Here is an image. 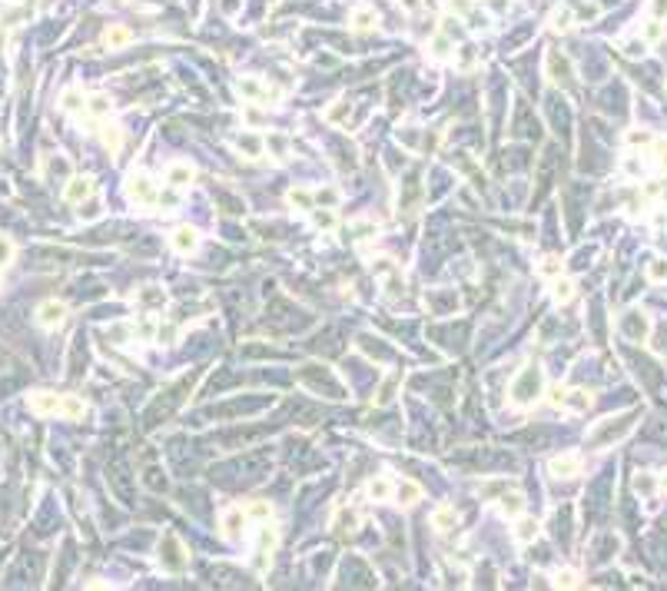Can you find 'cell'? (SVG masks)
I'll return each instance as SVG.
<instances>
[{
  "mask_svg": "<svg viewBox=\"0 0 667 591\" xmlns=\"http://www.w3.org/2000/svg\"><path fill=\"white\" fill-rule=\"evenodd\" d=\"M352 30H358V34H366V30H372L378 24V17H376V10L372 7H358V10H352Z\"/></svg>",
  "mask_w": 667,
  "mask_h": 591,
  "instance_id": "obj_13",
  "label": "cell"
},
{
  "mask_svg": "<svg viewBox=\"0 0 667 591\" xmlns=\"http://www.w3.org/2000/svg\"><path fill=\"white\" fill-rule=\"evenodd\" d=\"M348 113H352V107H348L346 100H338V103H332V107L326 110V120H329V123H346Z\"/></svg>",
  "mask_w": 667,
  "mask_h": 591,
  "instance_id": "obj_29",
  "label": "cell"
},
{
  "mask_svg": "<svg viewBox=\"0 0 667 591\" xmlns=\"http://www.w3.org/2000/svg\"><path fill=\"white\" fill-rule=\"evenodd\" d=\"M392 492H395V488H392V482H388V478H372V482L366 485V495L372 498V502H386Z\"/></svg>",
  "mask_w": 667,
  "mask_h": 591,
  "instance_id": "obj_20",
  "label": "cell"
},
{
  "mask_svg": "<svg viewBox=\"0 0 667 591\" xmlns=\"http://www.w3.org/2000/svg\"><path fill=\"white\" fill-rule=\"evenodd\" d=\"M452 50H455V43H452V37H448L445 30H442V34H435L432 40H428V53H432L435 60H445L448 53H452Z\"/></svg>",
  "mask_w": 667,
  "mask_h": 591,
  "instance_id": "obj_17",
  "label": "cell"
},
{
  "mask_svg": "<svg viewBox=\"0 0 667 591\" xmlns=\"http://www.w3.org/2000/svg\"><path fill=\"white\" fill-rule=\"evenodd\" d=\"M193 166L190 163H173L170 170H166V183L173 186V190H183V186H190L193 183Z\"/></svg>",
  "mask_w": 667,
  "mask_h": 591,
  "instance_id": "obj_9",
  "label": "cell"
},
{
  "mask_svg": "<svg viewBox=\"0 0 667 591\" xmlns=\"http://www.w3.org/2000/svg\"><path fill=\"white\" fill-rule=\"evenodd\" d=\"M126 196H130L133 203H153V200H156V183H153V176H146V173H130V180H126Z\"/></svg>",
  "mask_w": 667,
  "mask_h": 591,
  "instance_id": "obj_2",
  "label": "cell"
},
{
  "mask_svg": "<svg viewBox=\"0 0 667 591\" xmlns=\"http://www.w3.org/2000/svg\"><path fill=\"white\" fill-rule=\"evenodd\" d=\"M130 40H133V34H130V27H123V24H113V27H107V34H103V43H107L110 50L130 47Z\"/></svg>",
  "mask_w": 667,
  "mask_h": 591,
  "instance_id": "obj_10",
  "label": "cell"
},
{
  "mask_svg": "<svg viewBox=\"0 0 667 591\" xmlns=\"http://www.w3.org/2000/svg\"><path fill=\"white\" fill-rule=\"evenodd\" d=\"M628 140H631V143H634V146H644V143H654V136H651V133H644V130H641V133H638V130H634V133H631L628 136Z\"/></svg>",
  "mask_w": 667,
  "mask_h": 591,
  "instance_id": "obj_50",
  "label": "cell"
},
{
  "mask_svg": "<svg viewBox=\"0 0 667 591\" xmlns=\"http://www.w3.org/2000/svg\"><path fill=\"white\" fill-rule=\"evenodd\" d=\"M542 272H544V276H558V272H561V262L554 259V256H548V259L542 262Z\"/></svg>",
  "mask_w": 667,
  "mask_h": 591,
  "instance_id": "obj_47",
  "label": "cell"
},
{
  "mask_svg": "<svg viewBox=\"0 0 667 591\" xmlns=\"http://www.w3.org/2000/svg\"><path fill=\"white\" fill-rule=\"evenodd\" d=\"M358 528V515L352 508H338L336 512V532L338 535H352Z\"/></svg>",
  "mask_w": 667,
  "mask_h": 591,
  "instance_id": "obj_19",
  "label": "cell"
},
{
  "mask_svg": "<svg viewBox=\"0 0 667 591\" xmlns=\"http://www.w3.org/2000/svg\"><path fill=\"white\" fill-rule=\"evenodd\" d=\"M648 279L651 282H667V259H651L648 262Z\"/></svg>",
  "mask_w": 667,
  "mask_h": 591,
  "instance_id": "obj_35",
  "label": "cell"
},
{
  "mask_svg": "<svg viewBox=\"0 0 667 591\" xmlns=\"http://www.w3.org/2000/svg\"><path fill=\"white\" fill-rule=\"evenodd\" d=\"M455 67H458V70H472L475 67V47H462V57L455 60Z\"/></svg>",
  "mask_w": 667,
  "mask_h": 591,
  "instance_id": "obj_40",
  "label": "cell"
},
{
  "mask_svg": "<svg viewBox=\"0 0 667 591\" xmlns=\"http://www.w3.org/2000/svg\"><path fill=\"white\" fill-rule=\"evenodd\" d=\"M242 525H246V512L242 508H229V512L222 515V532L229 535V538H236L242 532Z\"/></svg>",
  "mask_w": 667,
  "mask_h": 591,
  "instance_id": "obj_16",
  "label": "cell"
},
{
  "mask_svg": "<svg viewBox=\"0 0 667 591\" xmlns=\"http://www.w3.org/2000/svg\"><path fill=\"white\" fill-rule=\"evenodd\" d=\"M542 386H544L542 369H538V366H528V369L522 372V376L515 379V386H512V399L518 402V406H532L534 399L542 396Z\"/></svg>",
  "mask_w": 667,
  "mask_h": 591,
  "instance_id": "obj_1",
  "label": "cell"
},
{
  "mask_svg": "<svg viewBox=\"0 0 667 591\" xmlns=\"http://www.w3.org/2000/svg\"><path fill=\"white\" fill-rule=\"evenodd\" d=\"M336 200H338L336 190H319V193H316V203H322V206H332Z\"/></svg>",
  "mask_w": 667,
  "mask_h": 591,
  "instance_id": "obj_46",
  "label": "cell"
},
{
  "mask_svg": "<svg viewBox=\"0 0 667 591\" xmlns=\"http://www.w3.org/2000/svg\"><path fill=\"white\" fill-rule=\"evenodd\" d=\"M515 538H518L522 545L534 542V538H538V522H534V518H522L518 528H515Z\"/></svg>",
  "mask_w": 667,
  "mask_h": 591,
  "instance_id": "obj_25",
  "label": "cell"
},
{
  "mask_svg": "<svg viewBox=\"0 0 667 591\" xmlns=\"http://www.w3.org/2000/svg\"><path fill=\"white\" fill-rule=\"evenodd\" d=\"M246 515L259 518V522H269V518H272V508H269V502H252L249 508H246Z\"/></svg>",
  "mask_w": 667,
  "mask_h": 591,
  "instance_id": "obj_36",
  "label": "cell"
},
{
  "mask_svg": "<svg viewBox=\"0 0 667 591\" xmlns=\"http://www.w3.org/2000/svg\"><path fill=\"white\" fill-rule=\"evenodd\" d=\"M661 492H664V495H667V472H664V475H661Z\"/></svg>",
  "mask_w": 667,
  "mask_h": 591,
  "instance_id": "obj_56",
  "label": "cell"
},
{
  "mask_svg": "<svg viewBox=\"0 0 667 591\" xmlns=\"http://www.w3.org/2000/svg\"><path fill=\"white\" fill-rule=\"evenodd\" d=\"M624 332H628L631 339H644L648 336V319L641 312H631L628 319H624Z\"/></svg>",
  "mask_w": 667,
  "mask_h": 591,
  "instance_id": "obj_21",
  "label": "cell"
},
{
  "mask_svg": "<svg viewBox=\"0 0 667 591\" xmlns=\"http://www.w3.org/2000/svg\"><path fill=\"white\" fill-rule=\"evenodd\" d=\"M100 140H103V146H107L110 153H120V146H123V130L113 123H103L100 126Z\"/></svg>",
  "mask_w": 667,
  "mask_h": 591,
  "instance_id": "obj_15",
  "label": "cell"
},
{
  "mask_svg": "<svg viewBox=\"0 0 667 591\" xmlns=\"http://www.w3.org/2000/svg\"><path fill=\"white\" fill-rule=\"evenodd\" d=\"M548 472L558 475V478H574V475L581 472V458L578 456H554L552 462H548Z\"/></svg>",
  "mask_w": 667,
  "mask_h": 591,
  "instance_id": "obj_6",
  "label": "cell"
},
{
  "mask_svg": "<svg viewBox=\"0 0 667 591\" xmlns=\"http://www.w3.org/2000/svg\"><path fill=\"white\" fill-rule=\"evenodd\" d=\"M236 90H239L242 100H279L282 97V90L266 87V83H259L256 77H242L239 83H236Z\"/></svg>",
  "mask_w": 667,
  "mask_h": 591,
  "instance_id": "obj_4",
  "label": "cell"
},
{
  "mask_svg": "<svg viewBox=\"0 0 667 591\" xmlns=\"http://www.w3.org/2000/svg\"><path fill=\"white\" fill-rule=\"evenodd\" d=\"M651 14L658 20H664L667 17V0H651Z\"/></svg>",
  "mask_w": 667,
  "mask_h": 591,
  "instance_id": "obj_49",
  "label": "cell"
},
{
  "mask_svg": "<svg viewBox=\"0 0 667 591\" xmlns=\"http://www.w3.org/2000/svg\"><path fill=\"white\" fill-rule=\"evenodd\" d=\"M90 196H93V183H90L87 176H73L67 183V190H63V200H67V203H83Z\"/></svg>",
  "mask_w": 667,
  "mask_h": 591,
  "instance_id": "obj_7",
  "label": "cell"
},
{
  "mask_svg": "<svg viewBox=\"0 0 667 591\" xmlns=\"http://www.w3.org/2000/svg\"><path fill=\"white\" fill-rule=\"evenodd\" d=\"M578 582H581L578 572H558L554 575V585H558V588H578Z\"/></svg>",
  "mask_w": 667,
  "mask_h": 591,
  "instance_id": "obj_38",
  "label": "cell"
},
{
  "mask_svg": "<svg viewBox=\"0 0 667 591\" xmlns=\"http://www.w3.org/2000/svg\"><path fill=\"white\" fill-rule=\"evenodd\" d=\"M222 10H226V14H236V10H239V0H222Z\"/></svg>",
  "mask_w": 667,
  "mask_h": 591,
  "instance_id": "obj_54",
  "label": "cell"
},
{
  "mask_svg": "<svg viewBox=\"0 0 667 591\" xmlns=\"http://www.w3.org/2000/svg\"><path fill=\"white\" fill-rule=\"evenodd\" d=\"M395 498H398V505H405V508H408V505H415L418 498H422V488H418L415 482H408V478H405V482L395 485Z\"/></svg>",
  "mask_w": 667,
  "mask_h": 591,
  "instance_id": "obj_18",
  "label": "cell"
},
{
  "mask_svg": "<svg viewBox=\"0 0 667 591\" xmlns=\"http://www.w3.org/2000/svg\"><path fill=\"white\" fill-rule=\"evenodd\" d=\"M140 302H163V292H140Z\"/></svg>",
  "mask_w": 667,
  "mask_h": 591,
  "instance_id": "obj_52",
  "label": "cell"
},
{
  "mask_svg": "<svg viewBox=\"0 0 667 591\" xmlns=\"http://www.w3.org/2000/svg\"><path fill=\"white\" fill-rule=\"evenodd\" d=\"M156 339L163 342V346H170V342L176 339V326H173V322H160V326H156Z\"/></svg>",
  "mask_w": 667,
  "mask_h": 591,
  "instance_id": "obj_37",
  "label": "cell"
},
{
  "mask_svg": "<svg viewBox=\"0 0 667 591\" xmlns=\"http://www.w3.org/2000/svg\"><path fill=\"white\" fill-rule=\"evenodd\" d=\"M133 336H136V339H153V336H156V326H153L150 319H143L140 326H133Z\"/></svg>",
  "mask_w": 667,
  "mask_h": 591,
  "instance_id": "obj_41",
  "label": "cell"
},
{
  "mask_svg": "<svg viewBox=\"0 0 667 591\" xmlns=\"http://www.w3.org/2000/svg\"><path fill=\"white\" fill-rule=\"evenodd\" d=\"M60 107L67 110V113H80V110H87V97L80 93V87H67L63 97H60Z\"/></svg>",
  "mask_w": 667,
  "mask_h": 591,
  "instance_id": "obj_14",
  "label": "cell"
},
{
  "mask_svg": "<svg viewBox=\"0 0 667 591\" xmlns=\"http://www.w3.org/2000/svg\"><path fill=\"white\" fill-rule=\"evenodd\" d=\"M564 396H568V389L554 386L552 392H548V402H552V406H564Z\"/></svg>",
  "mask_w": 667,
  "mask_h": 591,
  "instance_id": "obj_48",
  "label": "cell"
},
{
  "mask_svg": "<svg viewBox=\"0 0 667 591\" xmlns=\"http://www.w3.org/2000/svg\"><path fill=\"white\" fill-rule=\"evenodd\" d=\"M455 525H458V515H455V508H438V512L432 515V528H438V532H452Z\"/></svg>",
  "mask_w": 667,
  "mask_h": 591,
  "instance_id": "obj_23",
  "label": "cell"
},
{
  "mask_svg": "<svg viewBox=\"0 0 667 591\" xmlns=\"http://www.w3.org/2000/svg\"><path fill=\"white\" fill-rule=\"evenodd\" d=\"M289 203L299 206V210H312L316 206V193H309V190H289Z\"/></svg>",
  "mask_w": 667,
  "mask_h": 591,
  "instance_id": "obj_30",
  "label": "cell"
},
{
  "mask_svg": "<svg viewBox=\"0 0 667 591\" xmlns=\"http://www.w3.org/2000/svg\"><path fill=\"white\" fill-rule=\"evenodd\" d=\"M574 27V10L571 7H558L552 14V30L554 34H564V30H571Z\"/></svg>",
  "mask_w": 667,
  "mask_h": 591,
  "instance_id": "obj_22",
  "label": "cell"
},
{
  "mask_svg": "<svg viewBox=\"0 0 667 591\" xmlns=\"http://www.w3.org/2000/svg\"><path fill=\"white\" fill-rule=\"evenodd\" d=\"M398 7L405 10V14H418V10H422V0H398Z\"/></svg>",
  "mask_w": 667,
  "mask_h": 591,
  "instance_id": "obj_51",
  "label": "cell"
},
{
  "mask_svg": "<svg viewBox=\"0 0 667 591\" xmlns=\"http://www.w3.org/2000/svg\"><path fill=\"white\" fill-rule=\"evenodd\" d=\"M448 10L458 14V17H465V14H472V0H448Z\"/></svg>",
  "mask_w": 667,
  "mask_h": 591,
  "instance_id": "obj_44",
  "label": "cell"
},
{
  "mask_svg": "<svg viewBox=\"0 0 667 591\" xmlns=\"http://www.w3.org/2000/svg\"><path fill=\"white\" fill-rule=\"evenodd\" d=\"M591 406L588 392H581V389H571L568 396H564V408H574V412H584V408Z\"/></svg>",
  "mask_w": 667,
  "mask_h": 591,
  "instance_id": "obj_26",
  "label": "cell"
},
{
  "mask_svg": "<svg viewBox=\"0 0 667 591\" xmlns=\"http://www.w3.org/2000/svg\"><path fill=\"white\" fill-rule=\"evenodd\" d=\"M239 150H246L249 156H259V150H262V143L256 140V136H239Z\"/></svg>",
  "mask_w": 667,
  "mask_h": 591,
  "instance_id": "obj_42",
  "label": "cell"
},
{
  "mask_svg": "<svg viewBox=\"0 0 667 591\" xmlns=\"http://www.w3.org/2000/svg\"><path fill=\"white\" fill-rule=\"evenodd\" d=\"M548 73H552V80H554V83H568V77H571V67H568V60L561 57L558 50H552V53H548Z\"/></svg>",
  "mask_w": 667,
  "mask_h": 591,
  "instance_id": "obj_12",
  "label": "cell"
},
{
  "mask_svg": "<svg viewBox=\"0 0 667 591\" xmlns=\"http://www.w3.org/2000/svg\"><path fill=\"white\" fill-rule=\"evenodd\" d=\"M246 123H262V113L259 110H252V107H246Z\"/></svg>",
  "mask_w": 667,
  "mask_h": 591,
  "instance_id": "obj_53",
  "label": "cell"
},
{
  "mask_svg": "<svg viewBox=\"0 0 667 591\" xmlns=\"http://www.w3.org/2000/svg\"><path fill=\"white\" fill-rule=\"evenodd\" d=\"M644 40H648V43H661V40H664V24H661L658 17L644 24Z\"/></svg>",
  "mask_w": 667,
  "mask_h": 591,
  "instance_id": "obj_33",
  "label": "cell"
},
{
  "mask_svg": "<svg viewBox=\"0 0 667 591\" xmlns=\"http://www.w3.org/2000/svg\"><path fill=\"white\" fill-rule=\"evenodd\" d=\"M272 548H276V532L266 525V528L259 532V568L266 565V552H272Z\"/></svg>",
  "mask_w": 667,
  "mask_h": 591,
  "instance_id": "obj_28",
  "label": "cell"
},
{
  "mask_svg": "<svg viewBox=\"0 0 667 591\" xmlns=\"http://www.w3.org/2000/svg\"><path fill=\"white\" fill-rule=\"evenodd\" d=\"M170 242H173L176 252H193L196 246H200V236H196V230H190V226H180Z\"/></svg>",
  "mask_w": 667,
  "mask_h": 591,
  "instance_id": "obj_11",
  "label": "cell"
},
{
  "mask_svg": "<svg viewBox=\"0 0 667 591\" xmlns=\"http://www.w3.org/2000/svg\"><path fill=\"white\" fill-rule=\"evenodd\" d=\"M552 296H554V302H561V306H564V302H571V296H574V282H571V279H558V282H554V289H552Z\"/></svg>",
  "mask_w": 667,
  "mask_h": 591,
  "instance_id": "obj_31",
  "label": "cell"
},
{
  "mask_svg": "<svg viewBox=\"0 0 667 591\" xmlns=\"http://www.w3.org/2000/svg\"><path fill=\"white\" fill-rule=\"evenodd\" d=\"M654 160H658V166H664L667 170V140H654Z\"/></svg>",
  "mask_w": 667,
  "mask_h": 591,
  "instance_id": "obj_43",
  "label": "cell"
},
{
  "mask_svg": "<svg viewBox=\"0 0 667 591\" xmlns=\"http://www.w3.org/2000/svg\"><path fill=\"white\" fill-rule=\"evenodd\" d=\"M498 505H502V512L508 515V518H518V515H522V508H524V498L518 492H505Z\"/></svg>",
  "mask_w": 667,
  "mask_h": 591,
  "instance_id": "obj_24",
  "label": "cell"
},
{
  "mask_svg": "<svg viewBox=\"0 0 667 591\" xmlns=\"http://www.w3.org/2000/svg\"><path fill=\"white\" fill-rule=\"evenodd\" d=\"M83 412H87V406H83V399L67 396V402H63V416H67V418H83Z\"/></svg>",
  "mask_w": 667,
  "mask_h": 591,
  "instance_id": "obj_34",
  "label": "cell"
},
{
  "mask_svg": "<svg viewBox=\"0 0 667 591\" xmlns=\"http://www.w3.org/2000/svg\"><path fill=\"white\" fill-rule=\"evenodd\" d=\"M63 402H67V396H57V392H33L27 399L30 412H37V416H63Z\"/></svg>",
  "mask_w": 667,
  "mask_h": 591,
  "instance_id": "obj_3",
  "label": "cell"
},
{
  "mask_svg": "<svg viewBox=\"0 0 667 591\" xmlns=\"http://www.w3.org/2000/svg\"><path fill=\"white\" fill-rule=\"evenodd\" d=\"M621 50H624L628 57H644L648 40H644V37H624V40H621Z\"/></svg>",
  "mask_w": 667,
  "mask_h": 591,
  "instance_id": "obj_27",
  "label": "cell"
},
{
  "mask_svg": "<svg viewBox=\"0 0 667 591\" xmlns=\"http://www.w3.org/2000/svg\"><path fill=\"white\" fill-rule=\"evenodd\" d=\"M160 203H163V206H173V203H176V193H166V196H160Z\"/></svg>",
  "mask_w": 667,
  "mask_h": 591,
  "instance_id": "obj_55",
  "label": "cell"
},
{
  "mask_svg": "<svg viewBox=\"0 0 667 591\" xmlns=\"http://www.w3.org/2000/svg\"><path fill=\"white\" fill-rule=\"evenodd\" d=\"M395 379H388L386 386H382V392H378V402H392V396H395Z\"/></svg>",
  "mask_w": 667,
  "mask_h": 591,
  "instance_id": "obj_45",
  "label": "cell"
},
{
  "mask_svg": "<svg viewBox=\"0 0 667 591\" xmlns=\"http://www.w3.org/2000/svg\"><path fill=\"white\" fill-rule=\"evenodd\" d=\"M63 316H67V306L57 299H47L37 306V322L43 326V329H57L60 322H63Z\"/></svg>",
  "mask_w": 667,
  "mask_h": 591,
  "instance_id": "obj_5",
  "label": "cell"
},
{
  "mask_svg": "<svg viewBox=\"0 0 667 591\" xmlns=\"http://www.w3.org/2000/svg\"><path fill=\"white\" fill-rule=\"evenodd\" d=\"M14 252H17V250H14V242H10L7 236H0V269H4V266L14 259Z\"/></svg>",
  "mask_w": 667,
  "mask_h": 591,
  "instance_id": "obj_39",
  "label": "cell"
},
{
  "mask_svg": "<svg viewBox=\"0 0 667 591\" xmlns=\"http://www.w3.org/2000/svg\"><path fill=\"white\" fill-rule=\"evenodd\" d=\"M312 223L319 226V230H332V226H336V213H332L329 206H322V210H312Z\"/></svg>",
  "mask_w": 667,
  "mask_h": 591,
  "instance_id": "obj_32",
  "label": "cell"
},
{
  "mask_svg": "<svg viewBox=\"0 0 667 591\" xmlns=\"http://www.w3.org/2000/svg\"><path fill=\"white\" fill-rule=\"evenodd\" d=\"M87 117H93V120H107L110 113H113V103H110V97L107 93H90L87 97V110H83Z\"/></svg>",
  "mask_w": 667,
  "mask_h": 591,
  "instance_id": "obj_8",
  "label": "cell"
}]
</instances>
